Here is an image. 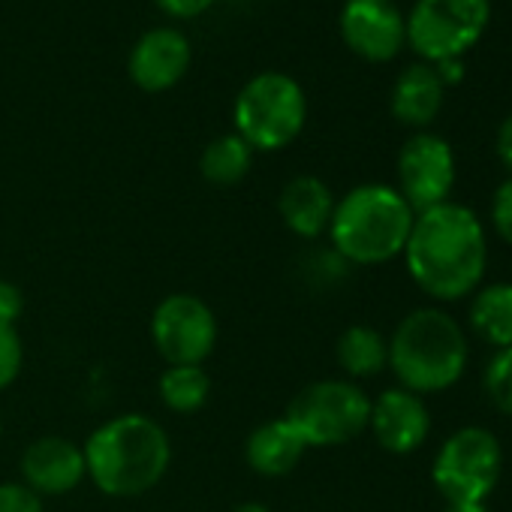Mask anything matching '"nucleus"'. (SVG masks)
Here are the masks:
<instances>
[{
    "label": "nucleus",
    "mask_w": 512,
    "mask_h": 512,
    "mask_svg": "<svg viewBox=\"0 0 512 512\" xmlns=\"http://www.w3.org/2000/svg\"><path fill=\"white\" fill-rule=\"evenodd\" d=\"M404 256L413 281L431 299L455 302L473 293L485 275V229L470 208L443 202L416 214Z\"/></svg>",
    "instance_id": "1"
},
{
    "label": "nucleus",
    "mask_w": 512,
    "mask_h": 512,
    "mask_svg": "<svg viewBox=\"0 0 512 512\" xmlns=\"http://www.w3.org/2000/svg\"><path fill=\"white\" fill-rule=\"evenodd\" d=\"M82 452L91 479L112 497H136L154 488L172 458L166 431L136 413L100 425Z\"/></svg>",
    "instance_id": "2"
},
{
    "label": "nucleus",
    "mask_w": 512,
    "mask_h": 512,
    "mask_svg": "<svg viewBox=\"0 0 512 512\" xmlns=\"http://www.w3.org/2000/svg\"><path fill=\"white\" fill-rule=\"evenodd\" d=\"M413 220V208L395 187L362 184L335 205L329 229L344 260L356 266H380L404 253Z\"/></svg>",
    "instance_id": "3"
},
{
    "label": "nucleus",
    "mask_w": 512,
    "mask_h": 512,
    "mask_svg": "<svg viewBox=\"0 0 512 512\" xmlns=\"http://www.w3.org/2000/svg\"><path fill=\"white\" fill-rule=\"evenodd\" d=\"M389 365L407 392H443L467 368V338L449 314L437 308L413 311L389 341Z\"/></svg>",
    "instance_id": "4"
},
{
    "label": "nucleus",
    "mask_w": 512,
    "mask_h": 512,
    "mask_svg": "<svg viewBox=\"0 0 512 512\" xmlns=\"http://www.w3.org/2000/svg\"><path fill=\"white\" fill-rule=\"evenodd\" d=\"M235 133L253 151H281L305 127L308 100L302 85L287 73L253 76L235 97Z\"/></svg>",
    "instance_id": "5"
},
{
    "label": "nucleus",
    "mask_w": 512,
    "mask_h": 512,
    "mask_svg": "<svg viewBox=\"0 0 512 512\" xmlns=\"http://www.w3.org/2000/svg\"><path fill=\"white\" fill-rule=\"evenodd\" d=\"M491 19V0H416L404 16L407 46L425 61L440 64L473 49Z\"/></svg>",
    "instance_id": "6"
},
{
    "label": "nucleus",
    "mask_w": 512,
    "mask_h": 512,
    "mask_svg": "<svg viewBox=\"0 0 512 512\" xmlns=\"http://www.w3.org/2000/svg\"><path fill=\"white\" fill-rule=\"evenodd\" d=\"M308 446H341L359 437L371 422L368 395L344 380H320L305 386L284 416Z\"/></svg>",
    "instance_id": "7"
},
{
    "label": "nucleus",
    "mask_w": 512,
    "mask_h": 512,
    "mask_svg": "<svg viewBox=\"0 0 512 512\" xmlns=\"http://www.w3.org/2000/svg\"><path fill=\"white\" fill-rule=\"evenodd\" d=\"M503 449L485 428L455 431L434 458V485L446 503H485L500 479Z\"/></svg>",
    "instance_id": "8"
},
{
    "label": "nucleus",
    "mask_w": 512,
    "mask_h": 512,
    "mask_svg": "<svg viewBox=\"0 0 512 512\" xmlns=\"http://www.w3.org/2000/svg\"><path fill=\"white\" fill-rule=\"evenodd\" d=\"M151 335L169 365H199L214 350L217 320L202 299L175 293L157 305Z\"/></svg>",
    "instance_id": "9"
},
{
    "label": "nucleus",
    "mask_w": 512,
    "mask_h": 512,
    "mask_svg": "<svg viewBox=\"0 0 512 512\" xmlns=\"http://www.w3.org/2000/svg\"><path fill=\"white\" fill-rule=\"evenodd\" d=\"M398 181V193L413 208V214L449 202L455 184V154L449 142L434 133L410 136L398 154Z\"/></svg>",
    "instance_id": "10"
},
{
    "label": "nucleus",
    "mask_w": 512,
    "mask_h": 512,
    "mask_svg": "<svg viewBox=\"0 0 512 512\" xmlns=\"http://www.w3.org/2000/svg\"><path fill=\"white\" fill-rule=\"evenodd\" d=\"M341 37L365 61H392L407 46V22L392 0H347Z\"/></svg>",
    "instance_id": "11"
},
{
    "label": "nucleus",
    "mask_w": 512,
    "mask_h": 512,
    "mask_svg": "<svg viewBox=\"0 0 512 512\" xmlns=\"http://www.w3.org/2000/svg\"><path fill=\"white\" fill-rule=\"evenodd\" d=\"M193 58L187 37L175 28H154L142 34L130 52V79L148 91L160 94L181 82Z\"/></svg>",
    "instance_id": "12"
},
{
    "label": "nucleus",
    "mask_w": 512,
    "mask_h": 512,
    "mask_svg": "<svg viewBox=\"0 0 512 512\" xmlns=\"http://www.w3.org/2000/svg\"><path fill=\"white\" fill-rule=\"evenodd\" d=\"M371 431L377 443L395 455H407L419 449L431 431L428 407L416 392L407 389H389L371 404Z\"/></svg>",
    "instance_id": "13"
},
{
    "label": "nucleus",
    "mask_w": 512,
    "mask_h": 512,
    "mask_svg": "<svg viewBox=\"0 0 512 512\" xmlns=\"http://www.w3.org/2000/svg\"><path fill=\"white\" fill-rule=\"evenodd\" d=\"M28 488L37 494H67L88 473L85 452L67 437H40L22 458Z\"/></svg>",
    "instance_id": "14"
},
{
    "label": "nucleus",
    "mask_w": 512,
    "mask_h": 512,
    "mask_svg": "<svg viewBox=\"0 0 512 512\" xmlns=\"http://www.w3.org/2000/svg\"><path fill=\"white\" fill-rule=\"evenodd\" d=\"M443 82L431 64H410L392 88V115L407 127H428L443 109Z\"/></svg>",
    "instance_id": "15"
},
{
    "label": "nucleus",
    "mask_w": 512,
    "mask_h": 512,
    "mask_svg": "<svg viewBox=\"0 0 512 512\" xmlns=\"http://www.w3.org/2000/svg\"><path fill=\"white\" fill-rule=\"evenodd\" d=\"M332 214L335 196L326 187V181L314 175H299L287 181V187L281 190V217L302 238H317L323 229H329Z\"/></svg>",
    "instance_id": "16"
},
{
    "label": "nucleus",
    "mask_w": 512,
    "mask_h": 512,
    "mask_svg": "<svg viewBox=\"0 0 512 512\" xmlns=\"http://www.w3.org/2000/svg\"><path fill=\"white\" fill-rule=\"evenodd\" d=\"M305 449L308 443L287 419L260 425L247 437V446H244L247 464L263 476H287L302 461Z\"/></svg>",
    "instance_id": "17"
},
{
    "label": "nucleus",
    "mask_w": 512,
    "mask_h": 512,
    "mask_svg": "<svg viewBox=\"0 0 512 512\" xmlns=\"http://www.w3.org/2000/svg\"><path fill=\"white\" fill-rule=\"evenodd\" d=\"M470 326L485 344L497 350L512 347V284L479 290L470 305Z\"/></svg>",
    "instance_id": "18"
},
{
    "label": "nucleus",
    "mask_w": 512,
    "mask_h": 512,
    "mask_svg": "<svg viewBox=\"0 0 512 512\" xmlns=\"http://www.w3.org/2000/svg\"><path fill=\"white\" fill-rule=\"evenodd\" d=\"M250 163H253V148L238 133H226L205 145L199 169L211 184L229 187V184H238L250 172Z\"/></svg>",
    "instance_id": "19"
},
{
    "label": "nucleus",
    "mask_w": 512,
    "mask_h": 512,
    "mask_svg": "<svg viewBox=\"0 0 512 512\" xmlns=\"http://www.w3.org/2000/svg\"><path fill=\"white\" fill-rule=\"evenodd\" d=\"M338 362L353 377H374L389 365V344L371 326H353L338 341Z\"/></svg>",
    "instance_id": "20"
},
{
    "label": "nucleus",
    "mask_w": 512,
    "mask_h": 512,
    "mask_svg": "<svg viewBox=\"0 0 512 512\" xmlns=\"http://www.w3.org/2000/svg\"><path fill=\"white\" fill-rule=\"evenodd\" d=\"M211 392V380L199 365H169L160 377V398L175 413H196Z\"/></svg>",
    "instance_id": "21"
},
{
    "label": "nucleus",
    "mask_w": 512,
    "mask_h": 512,
    "mask_svg": "<svg viewBox=\"0 0 512 512\" xmlns=\"http://www.w3.org/2000/svg\"><path fill=\"white\" fill-rule=\"evenodd\" d=\"M485 392L488 398L512 416V347L497 350V356L485 368Z\"/></svg>",
    "instance_id": "22"
},
{
    "label": "nucleus",
    "mask_w": 512,
    "mask_h": 512,
    "mask_svg": "<svg viewBox=\"0 0 512 512\" xmlns=\"http://www.w3.org/2000/svg\"><path fill=\"white\" fill-rule=\"evenodd\" d=\"M22 371V341L16 326L0 323V389H7Z\"/></svg>",
    "instance_id": "23"
},
{
    "label": "nucleus",
    "mask_w": 512,
    "mask_h": 512,
    "mask_svg": "<svg viewBox=\"0 0 512 512\" xmlns=\"http://www.w3.org/2000/svg\"><path fill=\"white\" fill-rule=\"evenodd\" d=\"M0 512H43L40 494L31 491L28 485L7 482L0 485Z\"/></svg>",
    "instance_id": "24"
},
{
    "label": "nucleus",
    "mask_w": 512,
    "mask_h": 512,
    "mask_svg": "<svg viewBox=\"0 0 512 512\" xmlns=\"http://www.w3.org/2000/svg\"><path fill=\"white\" fill-rule=\"evenodd\" d=\"M491 220H494V229L497 235L512 244V178H506L497 193H494V202H491Z\"/></svg>",
    "instance_id": "25"
},
{
    "label": "nucleus",
    "mask_w": 512,
    "mask_h": 512,
    "mask_svg": "<svg viewBox=\"0 0 512 512\" xmlns=\"http://www.w3.org/2000/svg\"><path fill=\"white\" fill-rule=\"evenodd\" d=\"M25 311V296L16 284L10 281H0V323L16 326V320Z\"/></svg>",
    "instance_id": "26"
},
{
    "label": "nucleus",
    "mask_w": 512,
    "mask_h": 512,
    "mask_svg": "<svg viewBox=\"0 0 512 512\" xmlns=\"http://www.w3.org/2000/svg\"><path fill=\"white\" fill-rule=\"evenodd\" d=\"M157 4L169 13V16H178V19H193L199 13H205L214 0H157Z\"/></svg>",
    "instance_id": "27"
},
{
    "label": "nucleus",
    "mask_w": 512,
    "mask_h": 512,
    "mask_svg": "<svg viewBox=\"0 0 512 512\" xmlns=\"http://www.w3.org/2000/svg\"><path fill=\"white\" fill-rule=\"evenodd\" d=\"M497 157L506 169H512V112L503 118V124L497 130Z\"/></svg>",
    "instance_id": "28"
},
{
    "label": "nucleus",
    "mask_w": 512,
    "mask_h": 512,
    "mask_svg": "<svg viewBox=\"0 0 512 512\" xmlns=\"http://www.w3.org/2000/svg\"><path fill=\"white\" fill-rule=\"evenodd\" d=\"M431 67H434V73L440 76L443 88H452V85H458V82L464 79V64H461V58L440 61V64H431Z\"/></svg>",
    "instance_id": "29"
},
{
    "label": "nucleus",
    "mask_w": 512,
    "mask_h": 512,
    "mask_svg": "<svg viewBox=\"0 0 512 512\" xmlns=\"http://www.w3.org/2000/svg\"><path fill=\"white\" fill-rule=\"evenodd\" d=\"M446 512H485V503H446Z\"/></svg>",
    "instance_id": "30"
},
{
    "label": "nucleus",
    "mask_w": 512,
    "mask_h": 512,
    "mask_svg": "<svg viewBox=\"0 0 512 512\" xmlns=\"http://www.w3.org/2000/svg\"><path fill=\"white\" fill-rule=\"evenodd\" d=\"M229 512H269L263 503H238V506H232Z\"/></svg>",
    "instance_id": "31"
}]
</instances>
